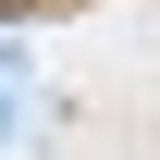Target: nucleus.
Instances as JSON below:
<instances>
[{
    "instance_id": "nucleus-1",
    "label": "nucleus",
    "mask_w": 160,
    "mask_h": 160,
    "mask_svg": "<svg viewBox=\"0 0 160 160\" xmlns=\"http://www.w3.org/2000/svg\"><path fill=\"white\" fill-rule=\"evenodd\" d=\"M0 136H37V74H25V49H0Z\"/></svg>"
},
{
    "instance_id": "nucleus-2",
    "label": "nucleus",
    "mask_w": 160,
    "mask_h": 160,
    "mask_svg": "<svg viewBox=\"0 0 160 160\" xmlns=\"http://www.w3.org/2000/svg\"><path fill=\"white\" fill-rule=\"evenodd\" d=\"M12 12H74V0H12Z\"/></svg>"
}]
</instances>
